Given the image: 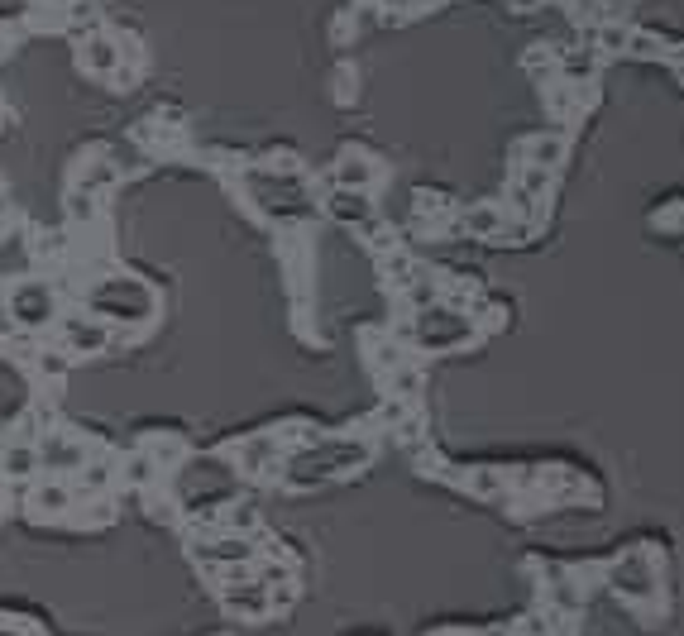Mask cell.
<instances>
[{
  "instance_id": "cell-1",
  "label": "cell",
  "mask_w": 684,
  "mask_h": 636,
  "mask_svg": "<svg viewBox=\"0 0 684 636\" xmlns=\"http://www.w3.org/2000/svg\"><path fill=\"white\" fill-rule=\"evenodd\" d=\"M91 307L101 316H125V321H144L154 311V297L139 278H106V283L91 292Z\"/></svg>"
},
{
  "instance_id": "cell-2",
  "label": "cell",
  "mask_w": 684,
  "mask_h": 636,
  "mask_svg": "<svg viewBox=\"0 0 684 636\" xmlns=\"http://www.w3.org/2000/svg\"><path fill=\"white\" fill-rule=\"evenodd\" d=\"M10 316L20 321V326H44V321H53V292H48V283H20L15 292H10Z\"/></svg>"
},
{
  "instance_id": "cell-3",
  "label": "cell",
  "mask_w": 684,
  "mask_h": 636,
  "mask_svg": "<svg viewBox=\"0 0 684 636\" xmlns=\"http://www.w3.org/2000/svg\"><path fill=\"white\" fill-rule=\"evenodd\" d=\"M87 460L82 455V445H72L67 436H48L39 445V464H48V474H63V469H77V464Z\"/></svg>"
},
{
  "instance_id": "cell-4",
  "label": "cell",
  "mask_w": 684,
  "mask_h": 636,
  "mask_svg": "<svg viewBox=\"0 0 684 636\" xmlns=\"http://www.w3.org/2000/svg\"><path fill=\"white\" fill-rule=\"evenodd\" d=\"M63 330H67V350H72V354L106 350V326H101V321H82V316H72Z\"/></svg>"
},
{
  "instance_id": "cell-5",
  "label": "cell",
  "mask_w": 684,
  "mask_h": 636,
  "mask_svg": "<svg viewBox=\"0 0 684 636\" xmlns=\"http://www.w3.org/2000/svg\"><path fill=\"white\" fill-rule=\"evenodd\" d=\"M82 63H87L96 77H111L115 67H120V48H115L106 34H91L87 48H82Z\"/></svg>"
},
{
  "instance_id": "cell-6",
  "label": "cell",
  "mask_w": 684,
  "mask_h": 636,
  "mask_svg": "<svg viewBox=\"0 0 684 636\" xmlns=\"http://www.w3.org/2000/svg\"><path fill=\"white\" fill-rule=\"evenodd\" d=\"M374 177H378V168L369 163V158H359V154H350L340 168H335V182H340V187H350V192H364Z\"/></svg>"
},
{
  "instance_id": "cell-7",
  "label": "cell",
  "mask_w": 684,
  "mask_h": 636,
  "mask_svg": "<svg viewBox=\"0 0 684 636\" xmlns=\"http://www.w3.org/2000/svg\"><path fill=\"white\" fill-rule=\"evenodd\" d=\"M225 608H230V613H240V617H259V613H268V598H264V589H259V584H244V589L225 593Z\"/></svg>"
},
{
  "instance_id": "cell-8",
  "label": "cell",
  "mask_w": 684,
  "mask_h": 636,
  "mask_svg": "<svg viewBox=\"0 0 684 636\" xmlns=\"http://www.w3.org/2000/svg\"><path fill=\"white\" fill-rule=\"evenodd\" d=\"M34 469H39V450L34 445H10L0 455V474H10V479H29Z\"/></svg>"
},
{
  "instance_id": "cell-9",
  "label": "cell",
  "mask_w": 684,
  "mask_h": 636,
  "mask_svg": "<svg viewBox=\"0 0 684 636\" xmlns=\"http://www.w3.org/2000/svg\"><path fill=\"white\" fill-rule=\"evenodd\" d=\"M331 216L340 220H369V192H350V187H340L331 197Z\"/></svg>"
},
{
  "instance_id": "cell-10",
  "label": "cell",
  "mask_w": 684,
  "mask_h": 636,
  "mask_svg": "<svg viewBox=\"0 0 684 636\" xmlns=\"http://www.w3.org/2000/svg\"><path fill=\"white\" fill-rule=\"evenodd\" d=\"M34 507L58 517V512H67V507H72V493H67L63 483H48V488H39V493H34Z\"/></svg>"
},
{
  "instance_id": "cell-11",
  "label": "cell",
  "mask_w": 684,
  "mask_h": 636,
  "mask_svg": "<svg viewBox=\"0 0 684 636\" xmlns=\"http://www.w3.org/2000/svg\"><path fill=\"white\" fill-rule=\"evenodd\" d=\"M527 154L536 158V168H546V173H551L555 163L565 158V144H560V139H536V144H531Z\"/></svg>"
},
{
  "instance_id": "cell-12",
  "label": "cell",
  "mask_w": 684,
  "mask_h": 636,
  "mask_svg": "<svg viewBox=\"0 0 684 636\" xmlns=\"http://www.w3.org/2000/svg\"><path fill=\"white\" fill-rule=\"evenodd\" d=\"M197 555L201 560H249L254 550H249V541H221V546H206Z\"/></svg>"
},
{
  "instance_id": "cell-13",
  "label": "cell",
  "mask_w": 684,
  "mask_h": 636,
  "mask_svg": "<svg viewBox=\"0 0 684 636\" xmlns=\"http://www.w3.org/2000/svg\"><path fill=\"white\" fill-rule=\"evenodd\" d=\"M594 67H598V58L584 48V53H565V72H570L574 82H589L594 77Z\"/></svg>"
},
{
  "instance_id": "cell-14",
  "label": "cell",
  "mask_w": 684,
  "mask_h": 636,
  "mask_svg": "<svg viewBox=\"0 0 684 636\" xmlns=\"http://www.w3.org/2000/svg\"><path fill=\"white\" fill-rule=\"evenodd\" d=\"M464 225H469V230H498V211H469V216H464Z\"/></svg>"
},
{
  "instance_id": "cell-15",
  "label": "cell",
  "mask_w": 684,
  "mask_h": 636,
  "mask_svg": "<svg viewBox=\"0 0 684 636\" xmlns=\"http://www.w3.org/2000/svg\"><path fill=\"white\" fill-rule=\"evenodd\" d=\"M627 48H632L637 58H656V53H661V44H656V39H646V34H637V39H627Z\"/></svg>"
},
{
  "instance_id": "cell-16",
  "label": "cell",
  "mask_w": 684,
  "mask_h": 636,
  "mask_svg": "<svg viewBox=\"0 0 684 636\" xmlns=\"http://www.w3.org/2000/svg\"><path fill=\"white\" fill-rule=\"evenodd\" d=\"M230 512H235V517H230V527H235V531H249V527H254V507H249V503H244V507H230Z\"/></svg>"
},
{
  "instance_id": "cell-17",
  "label": "cell",
  "mask_w": 684,
  "mask_h": 636,
  "mask_svg": "<svg viewBox=\"0 0 684 636\" xmlns=\"http://www.w3.org/2000/svg\"><path fill=\"white\" fill-rule=\"evenodd\" d=\"M130 479L134 483H149V479H154V464L144 460V455H139V460H130Z\"/></svg>"
},
{
  "instance_id": "cell-18",
  "label": "cell",
  "mask_w": 684,
  "mask_h": 636,
  "mask_svg": "<svg viewBox=\"0 0 684 636\" xmlns=\"http://www.w3.org/2000/svg\"><path fill=\"white\" fill-rule=\"evenodd\" d=\"M0 268H24V249L15 240V249H0Z\"/></svg>"
},
{
  "instance_id": "cell-19",
  "label": "cell",
  "mask_w": 684,
  "mask_h": 636,
  "mask_svg": "<svg viewBox=\"0 0 684 636\" xmlns=\"http://www.w3.org/2000/svg\"><path fill=\"white\" fill-rule=\"evenodd\" d=\"M63 369H67L63 354H44V373H63Z\"/></svg>"
},
{
  "instance_id": "cell-20",
  "label": "cell",
  "mask_w": 684,
  "mask_h": 636,
  "mask_svg": "<svg viewBox=\"0 0 684 636\" xmlns=\"http://www.w3.org/2000/svg\"><path fill=\"white\" fill-rule=\"evenodd\" d=\"M508 5H517V10H531V5H541V0H508Z\"/></svg>"
},
{
  "instance_id": "cell-21",
  "label": "cell",
  "mask_w": 684,
  "mask_h": 636,
  "mask_svg": "<svg viewBox=\"0 0 684 636\" xmlns=\"http://www.w3.org/2000/svg\"><path fill=\"white\" fill-rule=\"evenodd\" d=\"M0 636H24L20 627H0Z\"/></svg>"
},
{
  "instance_id": "cell-22",
  "label": "cell",
  "mask_w": 684,
  "mask_h": 636,
  "mask_svg": "<svg viewBox=\"0 0 684 636\" xmlns=\"http://www.w3.org/2000/svg\"><path fill=\"white\" fill-rule=\"evenodd\" d=\"M0 216H5V197H0Z\"/></svg>"
}]
</instances>
